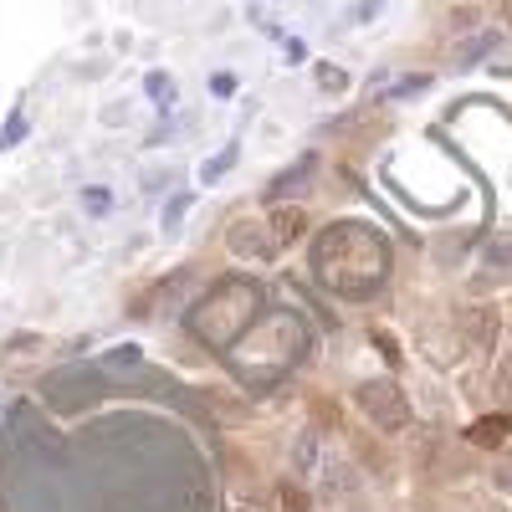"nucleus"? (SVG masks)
<instances>
[{
    "mask_svg": "<svg viewBox=\"0 0 512 512\" xmlns=\"http://www.w3.org/2000/svg\"><path fill=\"white\" fill-rule=\"evenodd\" d=\"M313 272L338 297H374L390 277V246L364 221H338L313 241Z\"/></svg>",
    "mask_w": 512,
    "mask_h": 512,
    "instance_id": "nucleus-1",
    "label": "nucleus"
},
{
    "mask_svg": "<svg viewBox=\"0 0 512 512\" xmlns=\"http://www.w3.org/2000/svg\"><path fill=\"white\" fill-rule=\"evenodd\" d=\"M492 482H497L502 492H512V456H502V461H497V472H492Z\"/></svg>",
    "mask_w": 512,
    "mask_h": 512,
    "instance_id": "nucleus-7",
    "label": "nucleus"
},
{
    "mask_svg": "<svg viewBox=\"0 0 512 512\" xmlns=\"http://www.w3.org/2000/svg\"><path fill=\"white\" fill-rule=\"evenodd\" d=\"M507 431H512V420H507V415H487V420H477L472 431H466V441L482 446V451H492V446H502Z\"/></svg>",
    "mask_w": 512,
    "mask_h": 512,
    "instance_id": "nucleus-6",
    "label": "nucleus"
},
{
    "mask_svg": "<svg viewBox=\"0 0 512 512\" xmlns=\"http://www.w3.org/2000/svg\"><path fill=\"white\" fill-rule=\"evenodd\" d=\"M308 231V210L303 205H282V210H272V236L287 246V241H297Z\"/></svg>",
    "mask_w": 512,
    "mask_h": 512,
    "instance_id": "nucleus-5",
    "label": "nucleus"
},
{
    "mask_svg": "<svg viewBox=\"0 0 512 512\" xmlns=\"http://www.w3.org/2000/svg\"><path fill=\"white\" fill-rule=\"evenodd\" d=\"M262 313V292H256L251 282H226L205 297V303L190 313V333L200 338V344L210 349H231L236 333Z\"/></svg>",
    "mask_w": 512,
    "mask_h": 512,
    "instance_id": "nucleus-2",
    "label": "nucleus"
},
{
    "mask_svg": "<svg viewBox=\"0 0 512 512\" xmlns=\"http://www.w3.org/2000/svg\"><path fill=\"white\" fill-rule=\"evenodd\" d=\"M267 231H272V226H267ZM267 231L256 226V221H236L226 241H231V251H241V256H272L282 241H277V236H267Z\"/></svg>",
    "mask_w": 512,
    "mask_h": 512,
    "instance_id": "nucleus-4",
    "label": "nucleus"
},
{
    "mask_svg": "<svg viewBox=\"0 0 512 512\" xmlns=\"http://www.w3.org/2000/svg\"><path fill=\"white\" fill-rule=\"evenodd\" d=\"M354 400H359V410L379 425V431H405L410 425V400H405V390L395 379H364Z\"/></svg>",
    "mask_w": 512,
    "mask_h": 512,
    "instance_id": "nucleus-3",
    "label": "nucleus"
},
{
    "mask_svg": "<svg viewBox=\"0 0 512 512\" xmlns=\"http://www.w3.org/2000/svg\"><path fill=\"white\" fill-rule=\"evenodd\" d=\"M497 390H507V395H512V359L497 369Z\"/></svg>",
    "mask_w": 512,
    "mask_h": 512,
    "instance_id": "nucleus-9",
    "label": "nucleus"
},
{
    "mask_svg": "<svg viewBox=\"0 0 512 512\" xmlns=\"http://www.w3.org/2000/svg\"><path fill=\"white\" fill-rule=\"evenodd\" d=\"M282 502H287V512H308V502H303V492H297V487H287Z\"/></svg>",
    "mask_w": 512,
    "mask_h": 512,
    "instance_id": "nucleus-8",
    "label": "nucleus"
}]
</instances>
